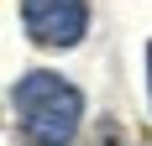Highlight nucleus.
<instances>
[{
	"instance_id": "1",
	"label": "nucleus",
	"mask_w": 152,
	"mask_h": 146,
	"mask_svg": "<svg viewBox=\"0 0 152 146\" xmlns=\"http://www.w3.org/2000/svg\"><path fill=\"white\" fill-rule=\"evenodd\" d=\"M11 104H16V125H21L26 146H68L84 120V94L53 68L21 73V84L11 89Z\"/></svg>"
},
{
	"instance_id": "2",
	"label": "nucleus",
	"mask_w": 152,
	"mask_h": 146,
	"mask_svg": "<svg viewBox=\"0 0 152 146\" xmlns=\"http://www.w3.org/2000/svg\"><path fill=\"white\" fill-rule=\"evenodd\" d=\"M21 21H26L31 42L42 47H74L89 31V5L84 0H21Z\"/></svg>"
},
{
	"instance_id": "4",
	"label": "nucleus",
	"mask_w": 152,
	"mask_h": 146,
	"mask_svg": "<svg viewBox=\"0 0 152 146\" xmlns=\"http://www.w3.org/2000/svg\"><path fill=\"white\" fill-rule=\"evenodd\" d=\"M147 84H152V42H147Z\"/></svg>"
},
{
	"instance_id": "3",
	"label": "nucleus",
	"mask_w": 152,
	"mask_h": 146,
	"mask_svg": "<svg viewBox=\"0 0 152 146\" xmlns=\"http://www.w3.org/2000/svg\"><path fill=\"white\" fill-rule=\"evenodd\" d=\"M84 146H131V141H126L121 120L105 115V120H94V131H89V141H84Z\"/></svg>"
}]
</instances>
